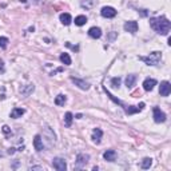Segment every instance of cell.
Masks as SVG:
<instances>
[{
  "instance_id": "1",
  "label": "cell",
  "mask_w": 171,
  "mask_h": 171,
  "mask_svg": "<svg viewBox=\"0 0 171 171\" xmlns=\"http://www.w3.org/2000/svg\"><path fill=\"white\" fill-rule=\"evenodd\" d=\"M150 26L152 27V30L157 31L160 35H169L170 28H171V23L166 16H158V17H151L150 19Z\"/></svg>"
},
{
  "instance_id": "2",
  "label": "cell",
  "mask_w": 171,
  "mask_h": 171,
  "mask_svg": "<svg viewBox=\"0 0 171 171\" xmlns=\"http://www.w3.org/2000/svg\"><path fill=\"white\" fill-rule=\"evenodd\" d=\"M160 59H162V52H159V51L151 52L148 56H139V60L144 62L147 66H158Z\"/></svg>"
},
{
  "instance_id": "3",
  "label": "cell",
  "mask_w": 171,
  "mask_h": 171,
  "mask_svg": "<svg viewBox=\"0 0 171 171\" xmlns=\"http://www.w3.org/2000/svg\"><path fill=\"white\" fill-rule=\"evenodd\" d=\"M88 160H90V155L88 154H78L76 162H75V169L79 170V169L86 167V164L88 163Z\"/></svg>"
},
{
  "instance_id": "4",
  "label": "cell",
  "mask_w": 171,
  "mask_h": 171,
  "mask_svg": "<svg viewBox=\"0 0 171 171\" xmlns=\"http://www.w3.org/2000/svg\"><path fill=\"white\" fill-rule=\"evenodd\" d=\"M52 167L58 171H66L67 163L63 158H54V160H52Z\"/></svg>"
},
{
  "instance_id": "5",
  "label": "cell",
  "mask_w": 171,
  "mask_h": 171,
  "mask_svg": "<svg viewBox=\"0 0 171 171\" xmlns=\"http://www.w3.org/2000/svg\"><path fill=\"white\" fill-rule=\"evenodd\" d=\"M152 112H154V120H155L157 123H163V122H166V114H164L159 107H154Z\"/></svg>"
},
{
  "instance_id": "6",
  "label": "cell",
  "mask_w": 171,
  "mask_h": 171,
  "mask_svg": "<svg viewBox=\"0 0 171 171\" xmlns=\"http://www.w3.org/2000/svg\"><path fill=\"white\" fill-rule=\"evenodd\" d=\"M123 28H124V31H127V32H130V33H136L138 32V23L134 21V20L126 21L124 26H123Z\"/></svg>"
},
{
  "instance_id": "7",
  "label": "cell",
  "mask_w": 171,
  "mask_h": 171,
  "mask_svg": "<svg viewBox=\"0 0 171 171\" xmlns=\"http://www.w3.org/2000/svg\"><path fill=\"white\" fill-rule=\"evenodd\" d=\"M100 15L103 17H107V19H111V17L116 16V10L112 7H103L100 11Z\"/></svg>"
},
{
  "instance_id": "8",
  "label": "cell",
  "mask_w": 171,
  "mask_h": 171,
  "mask_svg": "<svg viewBox=\"0 0 171 171\" xmlns=\"http://www.w3.org/2000/svg\"><path fill=\"white\" fill-rule=\"evenodd\" d=\"M171 92V84L170 82H167V80H164V82L160 83V87H159V94L162 96H169Z\"/></svg>"
},
{
  "instance_id": "9",
  "label": "cell",
  "mask_w": 171,
  "mask_h": 171,
  "mask_svg": "<svg viewBox=\"0 0 171 171\" xmlns=\"http://www.w3.org/2000/svg\"><path fill=\"white\" fill-rule=\"evenodd\" d=\"M71 80H72V82L75 83V86H78L80 90H84V91L90 90V83H87L86 80L78 79V78H74V76H71Z\"/></svg>"
},
{
  "instance_id": "10",
  "label": "cell",
  "mask_w": 171,
  "mask_h": 171,
  "mask_svg": "<svg viewBox=\"0 0 171 171\" xmlns=\"http://www.w3.org/2000/svg\"><path fill=\"white\" fill-rule=\"evenodd\" d=\"M104 92H106V94H107V96H108V98H110V99H111V100H112V102H114V103H116V104H119V106H120V107H123V110H124V111H126V110H127V108H128V106H127L126 103H123V102H122V100H119V99H118V98H115V96H114L112 94H111V92H110V91H108V90H107V88H106V87H104Z\"/></svg>"
},
{
  "instance_id": "11",
  "label": "cell",
  "mask_w": 171,
  "mask_h": 171,
  "mask_svg": "<svg viewBox=\"0 0 171 171\" xmlns=\"http://www.w3.org/2000/svg\"><path fill=\"white\" fill-rule=\"evenodd\" d=\"M33 147H35L36 151H42L44 150V143H43V139H42V135H35L33 138Z\"/></svg>"
},
{
  "instance_id": "12",
  "label": "cell",
  "mask_w": 171,
  "mask_h": 171,
  "mask_svg": "<svg viewBox=\"0 0 171 171\" xmlns=\"http://www.w3.org/2000/svg\"><path fill=\"white\" fill-rule=\"evenodd\" d=\"M33 91H35V86L33 84H27V86H23L20 88V94H21V96H24V98L30 96Z\"/></svg>"
},
{
  "instance_id": "13",
  "label": "cell",
  "mask_w": 171,
  "mask_h": 171,
  "mask_svg": "<svg viewBox=\"0 0 171 171\" xmlns=\"http://www.w3.org/2000/svg\"><path fill=\"white\" fill-rule=\"evenodd\" d=\"M155 86H157V80L152 79V78H147V79H144V82H143V88H144L146 91H151Z\"/></svg>"
},
{
  "instance_id": "14",
  "label": "cell",
  "mask_w": 171,
  "mask_h": 171,
  "mask_svg": "<svg viewBox=\"0 0 171 171\" xmlns=\"http://www.w3.org/2000/svg\"><path fill=\"white\" fill-rule=\"evenodd\" d=\"M88 35L91 36L92 39H99L102 36V30L99 27H91L88 30Z\"/></svg>"
},
{
  "instance_id": "15",
  "label": "cell",
  "mask_w": 171,
  "mask_h": 171,
  "mask_svg": "<svg viewBox=\"0 0 171 171\" xmlns=\"http://www.w3.org/2000/svg\"><path fill=\"white\" fill-rule=\"evenodd\" d=\"M102 136H103V131H102L100 128H95L94 131H92V138L91 139L96 143V144H99V143H100Z\"/></svg>"
},
{
  "instance_id": "16",
  "label": "cell",
  "mask_w": 171,
  "mask_h": 171,
  "mask_svg": "<svg viewBox=\"0 0 171 171\" xmlns=\"http://www.w3.org/2000/svg\"><path fill=\"white\" fill-rule=\"evenodd\" d=\"M103 158L107 162H114L115 159H116V151L115 150H107L103 154Z\"/></svg>"
},
{
  "instance_id": "17",
  "label": "cell",
  "mask_w": 171,
  "mask_h": 171,
  "mask_svg": "<svg viewBox=\"0 0 171 171\" xmlns=\"http://www.w3.org/2000/svg\"><path fill=\"white\" fill-rule=\"evenodd\" d=\"M135 82H136V75L130 74V75H127V78H126V87L127 88H132V87L135 86Z\"/></svg>"
},
{
  "instance_id": "18",
  "label": "cell",
  "mask_w": 171,
  "mask_h": 171,
  "mask_svg": "<svg viewBox=\"0 0 171 171\" xmlns=\"http://www.w3.org/2000/svg\"><path fill=\"white\" fill-rule=\"evenodd\" d=\"M26 112V110L24 108H14V110L11 111V118H14V119H17V118H21V115H24Z\"/></svg>"
},
{
  "instance_id": "19",
  "label": "cell",
  "mask_w": 171,
  "mask_h": 171,
  "mask_svg": "<svg viewBox=\"0 0 171 171\" xmlns=\"http://www.w3.org/2000/svg\"><path fill=\"white\" fill-rule=\"evenodd\" d=\"M60 21L64 24V26H70L71 21H72V17H71L70 14H62L60 15Z\"/></svg>"
},
{
  "instance_id": "20",
  "label": "cell",
  "mask_w": 171,
  "mask_h": 171,
  "mask_svg": "<svg viewBox=\"0 0 171 171\" xmlns=\"http://www.w3.org/2000/svg\"><path fill=\"white\" fill-rule=\"evenodd\" d=\"M66 102H67V98H66V95H63V94H59L56 98H55V104L56 106H64Z\"/></svg>"
},
{
  "instance_id": "21",
  "label": "cell",
  "mask_w": 171,
  "mask_h": 171,
  "mask_svg": "<svg viewBox=\"0 0 171 171\" xmlns=\"http://www.w3.org/2000/svg\"><path fill=\"white\" fill-rule=\"evenodd\" d=\"M86 23H87V17L84 16V15H79V16L75 17V24L76 26L82 27V26H84Z\"/></svg>"
},
{
  "instance_id": "22",
  "label": "cell",
  "mask_w": 171,
  "mask_h": 171,
  "mask_svg": "<svg viewBox=\"0 0 171 171\" xmlns=\"http://www.w3.org/2000/svg\"><path fill=\"white\" fill-rule=\"evenodd\" d=\"M60 62L63 64H66V66H70L71 64V58H70V55L66 54V52H63V54L60 55Z\"/></svg>"
},
{
  "instance_id": "23",
  "label": "cell",
  "mask_w": 171,
  "mask_h": 171,
  "mask_svg": "<svg viewBox=\"0 0 171 171\" xmlns=\"http://www.w3.org/2000/svg\"><path fill=\"white\" fill-rule=\"evenodd\" d=\"M151 164H152V159H151V158H144V159L142 160V163H141V167L146 170V169H150Z\"/></svg>"
},
{
  "instance_id": "24",
  "label": "cell",
  "mask_w": 171,
  "mask_h": 171,
  "mask_svg": "<svg viewBox=\"0 0 171 171\" xmlns=\"http://www.w3.org/2000/svg\"><path fill=\"white\" fill-rule=\"evenodd\" d=\"M72 119H74L72 112H66V115H64V124H66L67 127H70L71 123H72Z\"/></svg>"
},
{
  "instance_id": "25",
  "label": "cell",
  "mask_w": 171,
  "mask_h": 171,
  "mask_svg": "<svg viewBox=\"0 0 171 171\" xmlns=\"http://www.w3.org/2000/svg\"><path fill=\"white\" fill-rule=\"evenodd\" d=\"M120 82H122V79H120L119 76H118V78H112V79H111V84H112L115 88H118V87L120 86Z\"/></svg>"
},
{
  "instance_id": "26",
  "label": "cell",
  "mask_w": 171,
  "mask_h": 171,
  "mask_svg": "<svg viewBox=\"0 0 171 171\" xmlns=\"http://www.w3.org/2000/svg\"><path fill=\"white\" fill-rule=\"evenodd\" d=\"M8 43H10L8 38H5V36H2V38H0V47H2V48H5V47H7Z\"/></svg>"
},
{
  "instance_id": "27",
  "label": "cell",
  "mask_w": 171,
  "mask_h": 171,
  "mask_svg": "<svg viewBox=\"0 0 171 171\" xmlns=\"http://www.w3.org/2000/svg\"><path fill=\"white\" fill-rule=\"evenodd\" d=\"M3 132H4L5 134V135H10V134H12V131H11V128H10V127H8V126H3Z\"/></svg>"
},
{
  "instance_id": "28",
  "label": "cell",
  "mask_w": 171,
  "mask_h": 171,
  "mask_svg": "<svg viewBox=\"0 0 171 171\" xmlns=\"http://www.w3.org/2000/svg\"><path fill=\"white\" fill-rule=\"evenodd\" d=\"M5 71V68H4V62L0 59V72H4Z\"/></svg>"
},
{
  "instance_id": "29",
  "label": "cell",
  "mask_w": 171,
  "mask_h": 171,
  "mask_svg": "<svg viewBox=\"0 0 171 171\" xmlns=\"http://www.w3.org/2000/svg\"><path fill=\"white\" fill-rule=\"evenodd\" d=\"M30 170H43V167L42 166H31Z\"/></svg>"
},
{
  "instance_id": "30",
  "label": "cell",
  "mask_w": 171,
  "mask_h": 171,
  "mask_svg": "<svg viewBox=\"0 0 171 171\" xmlns=\"http://www.w3.org/2000/svg\"><path fill=\"white\" fill-rule=\"evenodd\" d=\"M66 46H67V47H70V48H72L74 51H78V49H79V48H78V47H75V46H71L70 43H66Z\"/></svg>"
},
{
  "instance_id": "31",
  "label": "cell",
  "mask_w": 171,
  "mask_h": 171,
  "mask_svg": "<svg viewBox=\"0 0 171 171\" xmlns=\"http://www.w3.org/2000/svg\"><path fill=\"white\" fill-rule=\"evenodd\" d=\"M14 152H15V148H14V147L8 148V154H10V155H12V154H14Z\"/></svg>"
}]
</instances>
